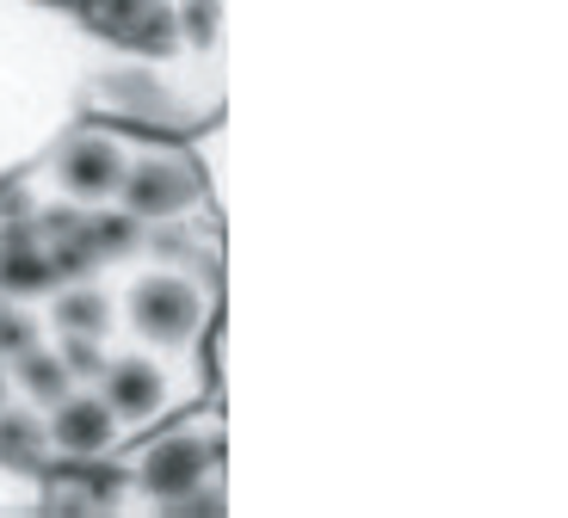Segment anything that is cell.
I'll return each mask as SVG.
<instances>
[{"mask_svg": "<svg viewBox=\"0 0 568 518\" xmlns=\"http://www.w3.org/2000/svg\"><path fill=\"white\" fill-rule=\"evenodd\" d=\"M229 223L0 216V457L93 463L223 395Z\"/></svg>", "mask_w": 568, "mask_h": 518, "instance_id": "cell-1", "label": "cell"}, {"mask_svg": "<svg viewBox=\"0 0 568 518\" xmlns=\"http://www.w3.org/2000/svg\"><path fill=\"white\" fill-rule=\"evenodd\" d=\"M93 38L81 112L199 136L229 118V0H69Z\"/></svg>", "mask_w": 568, "mask_h": 518, "instance_id": "cell-2", "label": "cell"}, {"mask_svg": "<svg viewBox=\"0 0 568 518\" xmlns=\"http://www.w3.org/2000/svg\"><path fill=\"white\" fill-rule=\"evenodd\" d=\"M0 216L62 223H229L211 204L192 136L74 112L0 180Z\"/></svg>", "mask_w": 568, "mask_h": 518, "instance_id": "cell-3", "label": "cell"}, {"mask_svg": "<svg viewBox=\"0 0 568 518\" xmlns=\"http://www.w3.org/2000/svg\"><path fill=\"white\" fill-rule=\"evenodd\" d=\"M93 38L62 0H0V180L87 99Z\"/></svg>", "mask_w": 568, "mask_h": 518, "instance_id": "cell-4", "label": "cell"}, {"mask_svg": "<svg viewBox=\"0 0 568 518\" xmlns=\"http://www.w3.org/2000/svg\"><path fill=\"white\" fill-rule=\"evenodd\" d=\"M124 506L118 518H223L229 512V414L223 395L168 414L112 450Z\"/></svg>", "mask_w": 568, "mask_h": 518, "instance_id": "cell-5", "label": "cell"}, {"mask_svg": "<svg viewBox=\"0 0 568 518\" xmlns=\"http://www.w3.org/2000/svg\"><path fill=\"white\" fill-rule=\"evenodd\" d=\"M192 154H199V167H204V185H211V204L229 216V118L204 124L199 136H192Z\"/></svg>", "mask_w": 568, "mask_h": 518, "instance_id": "cell-6", "label": "cell"}]
</instances>
